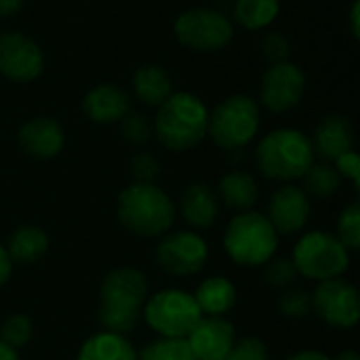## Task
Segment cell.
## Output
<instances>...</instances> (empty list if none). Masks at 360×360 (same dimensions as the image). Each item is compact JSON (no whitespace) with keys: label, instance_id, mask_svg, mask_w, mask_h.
<instances>
[{"label":"cell","instance_id":"30bf717a","mask_svg":"<svg viewBox=\"0 0 360 360\" xmlns=\"http://www.w3.org/2000/svg\"><path fill=\"white\" fill-rule=\"evenodd\" d=\"M209 245L194 230H175L160 236L154 249V262L160 272L177 278H188L207 266Z\"/></svg>","mask_w":360,"mask_h":360},{"label":"cell","instance_id":"3957f363","mask_svg":"<svg viewBox=\"0 0 360 360\" xmlns=\"http://www.w3.org/2000/svg\"><path fill=\"white\" fill-rule=\"evenodd\" d=\"M116 219L137 238H160L175 224V205L156 184H131L118 194Z\"/></svg>","mask_w":360,"mask_h":360},{"label":"cell","instance_id":"5bb4252c","mask_svg":"<svg viewBox=\"0 0 360 360\" xmlns=\"http://www.w3.org/2000/svg\"><path fill=\"white\" fill-rule=\"evenodd\" d=\"M312 215V202L310 196L293 186V184H285L281 186L268 202V221L272 224V228L276 230V234L281 236H293L297 232H302Z\"/></svg>","mask_w":360,"mask_h":360},{"label":"cell","instance_id":"8fae6325","mask_svg":"<svg viewBox=\"0 0 360 360\" xmlns=\"http://www.w3.org/2000/svg\"><path fill=\"white\" fill-rule=\"evenodd\" d=\"M312 312L333 329H352L360 316L359 291L346 278L319 283L312 293Z\"/></svg>","mask_w":360,"mask_h":360},{"label":"cell","instance_id":"f35d334b","mask_svg":"<svg viewBox=\"0 0 360 360\" xmlns=\"http://www.w3.org/2000/svg\"><path fill=\"white\" fill-rule=\"evenodd\" d=\"M348 21H350V32L352 36L359 40L360 38V2L354 0L352 6H350V13H348Z\"/></svg>","mask_w":360,"mask_h":360},{"label":"cell","instance_id":"f546056e","mask_svg":"<svg viewBox=\"0 0 360 360\" xmlns=\"http://www.w3.org/2000/svg\"><path fill=\"white\" fill-rule=\"evenodd\" d=\"M32 335H34V325L25 314H13L0 327V342L17 352L32 342Z\"/></svg>","mask_w":360,"mask_h":360},{"label":"cell","instance_id":"603a6c76","mask_svg":"<svg viewBox=\"0 0 360 360\" xmlns=\"http://www.w3.org/2000/svg\"><path fill=\"white\" fill-rule=\"evenodd\" d=\"M13 266H32L38 264L49 251V236L36 226H19L4 245Z\"/></svg>","mask_w":360,"mask_h":360},{"label":"cell","instance_id":"ab89813d","mask_svg":"<svg viewBox=\"0 0 360 360\" xmlns=\"http://www.w3.org/2000/svg\"><path fill=\"white\" fill-rule=\"evenodd\" d=\"M287 360H333L331 356H327L325 352L319 350H300L295 354H291Z\"/></svg>","mask_w":360,"mask_h":360},{"label":"cell","instance_id":"d590c367","mask_svg":"<svg viewBox=\"0 0 360 360\" xmlns=\"http://www.w3.org/2000/svg\"><path fill=\"white\" fill-rule=\"evenodd\" d=\"M333 167L338 169V173L342 175V179H348L356 190L360 188V158L354 150L342 154L340 158L333 160Z\"/></svg>","mask_w":360,"mask_h":360},{"label":"cell","instance_id":"74e56055","mask_svg":"<svg viewBox=\"0 0 360 360\" xmlns=\"http://www.w3.org/2000/svg\"><path fill=\"white\" fill-rule=\"evenodd\" d=\"M25 0H0V19L13 17L23 8Z\"/></svg>","mask_w":360,"mask_h":360},{"label":"cell","instance_id":"7a4b0ae2","mask_svg":"<svg viewBox=\"0 0 360 360\" xmlns=\"http://www.w3.org/2000/svg\"><path fill=\"white\" fill-rule=\"evenodd\" d=\"M152 131L162 148L188 152L207 137L209 108L190 91H173V95L158 105Z\"/></svg>","mask_w":360,"mask_h":360},{"label":"cell","instance_id":"83f0119b","mask_svg":"<svg viewBox=\"0 0 360 360\" xmlns=\"http://www.w3.org/2000/svg\"><path fill=\"white\" fill-rule=\"evenodd\" d=\"M335 236L340 243L352 253L360 249V205L350 202L340 215L335 224Z\"/></svg>","mask_w":360,"mask_h":360},{"label":"cell","instance_id":"4316f807","mask_svg":"<svg viewBox=\"0 0 360 360\" xmlns=\"http://www.w3.org/2000/svg\"><path fill=\"white\" fill-rule=\"evenodd\" d=\"M137 360H196L186 340H169L160 338L150 344L141 352H137Z\"/></svg>","mask_w":360,"mask_h":360},{"label":"cell","instance_id":"5b68a950","mask_svg":"<svg viewBox=\"0 0 360 360\" xmlns=\"http://www.w3.org/2000/svg\"><path fill=\"white\" fill-rule=\"evenodd\" d=\"M224 249L236 266L259 268L276 255L278 234L264 213H236L224 232Z\"/></svg>","mask_w":360,"mask_h":360},{"label":"cell","instance_id":"836d02e7","mask_svg":"<svg viewBox=\"0 0 360 360\" xmlns=\"http://www.w3.org/2000/svg\"><path fill=\"white\" fill-rule=\"evenodd\" d=\"M129 173L133 177V184H156V179L160 177V162L156 156L139 152L131 158Z\"/></svg>","mask_w":360,"mask_h":360},{"label":"cell","instance_id":"52a82bcc","mask_svg":"<svg viewBox=\"0 0 360 360\" xmlns=\"http://www.w3.org/2000/svg\"><path fill=\"white\" fill-rule=\"evenodd\" d=\"M291 259L297 274L314 283L342 278L350 268V251L335 234L325 230L306 232L295 243Z\"/></svg>","mask_w":360,"mask_h":360},{"label":"cell","instance_id":"cb8c5ba5","mask_svg":"<svg viewBox=\"0 0 360 360\" xmlns=\"http://www.w3.org/2000/svg\"><path fill=\"white\" fill-rule=\"evenodd\" d=\"M76 360H137V350L127 335L101 329L82 342Z\"/></svg>","mask_w":360,"mask_h":360},{"label":"cell","instance_id":"d6986e66","mask_svg":"<svg viewBox=\"0 0 360 360\" xmlns=\"http://www.w3.org/2000/svg\"><path fill=\"white\" fill-rule=\"evenodd\" d=\"M219 207L221 205H219L217 192L205 181L190 184L181 192V198H179L181 217L194 232L213 228L219 219Z\"/></svg>","mask_w":360,"mask_h":360},{"label":"cell","instance_id":"ac0fdd59","mask_svg":"<svg viewBox=\"0 0 360 360\" xmlns=\"http://www.w3.org/2000/svg\"><path fill=\"white\" fill-rule=\"evenodd\" d=\"M129 110H131V95L114 82H101L82 97L84 116L97 124L118 122Z\"/></svg>","mask_w":360,"mask_h":360},{"label":"cell","instance_id":"f1b7e54d","mask_svg":"<svg viewBox=\"0 0 360 360\" xmlns=\"http://www.w3.org/2000/svg\"><path fill=\"white\" fill-rule=\"evenodd\" d=\"M276 308L285 319H291V321L306 319L312 312V295L306 289L293 285V287H289V289H285L281 293V297L276 302Z\"/></svg>","mask_w":360,"mask_h":360},{"label":"cell","instance_id":"e575fe53","mask_svg":"<svg viewBox=\"0 0 360 360\" xmlns=\"http://www.w3.org/2000/svg\"><path fill=\"white\" fill-rule=\"evenodd\" d=\"M221 360H270V350L264 340L249 335V338L236 340L232 350Z\"/></svg>","mask_w":360,"mask_h":360},{"label":"cell","instance_id":"60d3db41","mask_svg":"<svg viewBox=\"0 0 360 360\" xmlns=\"http://www.w3.org/2000/svg\"><path fill=\"white\" fill-rule=\"evenodd\" d=\"M0 360H19V352L0 342Z\"/></svg>","mask_w":360,"mask_h":360},{"label":"cell","instance_id":"2e32d148","mask_svg":"<svg viewBox=\"0 0 360 360\" xmlns=\"http://www.w3.org/2000/svg\"><path fill=\"white\" fill-rule=\"evenodd\" d=\"M17 143L27 156L36 160H51L61 154L65 146V133L57 120L49 116H36L19 127Z\"/></svg>","mask_w":360,"mask_h":360},{"label":"cell","instance_id":"277c9868","mask_svg":"<svg viewBox=\"0 0 360 360\" xmlns=\"http://www.w3.org/2000/svg\"><path fill=\"white\" fill-rule=\"evenodd\" d=\"M255 162L264 177L291 184L302 179V175L314 162V150L310 137L304 131L283 127L259 139Z\"/></svg>","mask_w":360,"mask_h":360},{"label":"cell","instance_id":"9a60e30c","mask_svg":"<svg viewBox=\"0 0 360 360\" xmlns=\"http://www.w3.org/2000/svg\"><path fill=\"white\" fill-rule=\"evenodd\" d=\"M186 342L196 360H221L236 342V327L226 316H202Z\"/></svg>","mask_w":360,"mask_h":360},{"label":"cell","instance_id":"b9f144b4","mask_svg":"<svg viewBox=\"0 0 360 360\" xmlns=\"http://www.w3.org/2000/svg\"><path fill=\"white\" fill-rule=\"evenodd\" d=\"M333 360H360V356L354 350H344V352H340Z\"/></svg>","mask_w":360,"mask_h":360},{"label":"cell","instance_id":"484cf974","mask_svg":"<svg viewBox=\"0 0 360 360\" xmlns=\"http://www.w3.org/2000/svg\"><path fill=\"white\" fill-rule=\"evenodd\" d=\"M302 181H304V192L308 196H314V198H333L340 188H342V175L338 173V169L333 167V162H327V160H321V162H312L308 167V171L302 175Z\"/></svg>","mask_w":360,"mask_h":360},{"label":"cell","instance_id":"4dcf8cb0","mask_svg":"<svg viewBox=\"0 0 360 360\" xmlns=\"http://www.w3.org/2000/svg\"><path fill=\"white\" fill-rule=\"evenodd\" d=\"M118 127H120L122 139H124L127 143H131V146H146V143L154 137L152 122L146 118V114L135 112V110H129V112L118 120Z\"/></svg>","mask_w":360,"mask_h":360},{"label":"cell","instance_id":"d6a6232c","mask_svg":"<svg viewBox=\"0 0 360 360\" xmlns=\"http://www.w3.org/2000/svg\"><path fill=\"white\" fill-rule=\"evenodd\" d=\"M259 49H262V55L268 61V65L289 61V55H291V44H289L287 36L281 32H266L262 36Z\"/></svg>","mask_w":360,"mask_h":360},{"label":"cell","instance_id":"e0dca14e","mask_svg":"<svg viewBox=\"0 0 360 360\" xmlns=\"http://www.w3.org/2000/svg\"><path fill=\"white\" fill-rule=\"evenodd\" d=\"M310 143H312L314 156H319L321 160L333 162L342 154L354 150V127L342 114H327L316 124Z\"/></svg>","mask_w":360,"mask_h":360},{"label":"cell","instance_id":"ffe728a7","mask_svg":"<svg viewBox=\"0 0 360 360\" xmlns=\"http://www.w3.org/2000/svg\"><path fill=\"white\" fill-rule=\"evenodd\" d=\"M217 198L219 205H226L234 213L253 211L259 200V186L255 177L243 169H234L226 173L217 184Z\"/></svg>","mask_w":360,"mask_h":360},{"label":"cell","instance_id":"8d00e7d4","mask_svg":"<svg viewBox=\"0 0 360 360\" xmlns=\"http://www.w3.org/2000/svg\"><path fill=\"white\" fill-rule=\"evenodd\" d=\"M11 272H13V262H11V257H8L4 245L0 243V289L8 283Z\"/></svg>","mask_w":360,"mask_h":360},{"label":"cell","instance_id":"ba28073f","mask_svg":"<svg viewBox=\"0 0 360 360\" xmlns=\"http://www.w3.org/2000/svg\"><path fill=\"white\" fill-rule=\"evenodd\" d=\"M141 319L160 338L186 340L202 314L192 293L184 289H162L148 295Z\"/></svg>","mask_w":360,"mask_h":360},{"label":"cell","instance_id":"8992f818","mask_svg":"<svg viewBox=\"0 0 360 360\" xmlns=\"http://www.w3.org/2000/svg\"><path fill=\"white\" fill-rule=\"evenodd\" d=\"M262 114L257 99L249 95H230L209 112V131L217 148L224 152L245 150L259 133Z\"/></svg>","mask_w":360,"mask_h":360},{"label":"cell","instance_id":"d4e9b609","mask_svg":"<svg viewBox=\"0 0 360 360\" xmlns=\"http://www.w3.org/2000/svg\"><path fill=\"white\" fill-rule=\"evenodd\" d=\"M281 13V0H234L232 19L249 30L259 32L270 27Z\"/></svg>","mask_w":360,"mask_h":360},{"label":"cell","instance_id":"44dd1931","mask_svg":"<svg viewBox=\"0 0 360 360\" xmlns=\"http://www.w3.org/2000/svg\"><path fill=\"white\" fill-rule=\"evenodd\" d=\"M192 295L202 316H226L238 300L234 283L226 276L205 278Z\"/></svg>","mask_w":360,"mask_h":360},{"label":"cell","instance_id":"9c48e42d","mask_svg":"<svg viewBox=\"0 0 360 360\" xmlns=\"http://www.w3.org/2000/svg\"><path fill=\"white\" fill-rule=\"evenodd\" d=\"M173 34L179 44L198 51V53H215L226 49L234 38L232 19L209 6L188 8L177 15L173 23Z\"/></svg>","mask_w":360,"mask_h":360},{"label":"cell","instance_id":"7c38bea8","mask_svg":"<svg viewBox=\"0 0 360 360\" xmlns=\"http://www.w3.org/2000/svg\"><path fill=\"white\" fill-rule=\"evenodd\" d=\"M306 93V74L293 61L268 65L259 82V103L274 112L285 114L295 110Z\"/></svg>","mask_w":360,"mask_h":360},{"label":"cell","instance_id":"6da1fadb","mask_svg":"<svg viewBox=\"0 0 360 360\" xmlns=\"http://www.w3.org/2000/svg\"><path fill=\"white\" fill-rule=\"evenodd\" d=\"M150 295L148 278L141 270L122 266L108 272L99 287L97 321L103 331L129 335L141 321L143 304Z\"/></svg>","mask_w":360,"mask_h":360},{"label":"cell","instance_id":"4fadbf2b","mask_svg":"<svg viewBox=\"0 0 360 360\" xmlns=\"http://www.w3.org/2000/svg\"><path fill=\"white\" fill-rule=\"evenodd\" d=\"M44 72L40 44L21 32H0V76L11 82L27 84Z\"/></svg>","mask_w":360,"mask_h":360},{"label":"cell","instance_id":"1f68e13d","mask_svg":"<svg viewBox=\"0 0 360 360\" xmlns=\"http://www.w3.org/2000/svg\"><path fill=\"white\" fill-rule=\"evenodd\" d=\"M266 266V270H264V278H266V283L272 287V289H289V287H293L295 285V281H297V270H295V264H293V259L291 257H285V255H274L270 262H266L264 264Z\"/></svg>","mask_w":360,"mask_h":360},{"label":"cell","instance_id":"7402d4cb","mask_svg":"<svg viewBox=\"0 0 360 360\" xmlns=\"http://www.w3.org/2000/svg\"><path fill=\"white\" fill-rule=\"evenodd\" d=\"M133 93L135 97L152 108H158L173 95V80L171 74L156 63H146L135 70L133 74Z\"/></svg>","mask_w":360,"mask_h":360}]
</instances>
